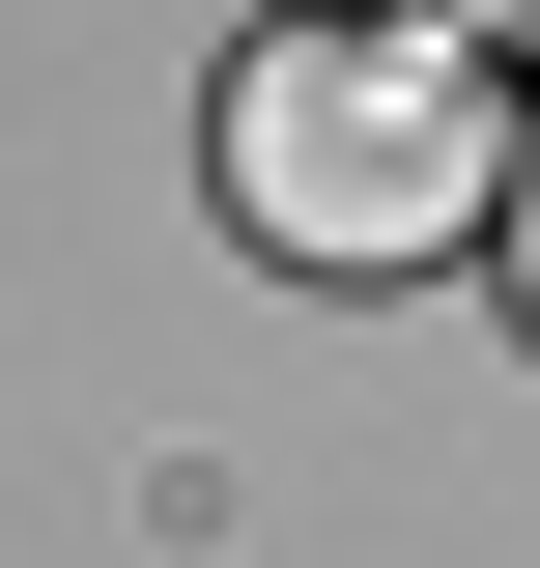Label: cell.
<instances>
[{"label":"cell","instance_id":"6da1fadb","mask_svg":"<svg viewBox=\"0 0 540 568\" xmlns=\"http://www.w3.org/2000/svg\"><path fill=\"white\" fill-rule=\"evenodd\" d=\"M228 227L313 284H399L456 256V227H512V114H483V58L427 29V0H313V29H257L228 58Z\"/></svg>","mask_w":540,"mask_h":568},{"label":"cell","instance_id":"7a4b0ae2","mask_svg":"<svg viewBox=\"0 0 540 568\" xmlns=\"http://www.w3.org/2000/svg\"><path fill=\"white\" fill-rule=\"evenodd\" d=\"M512 313H540V142H512Z\"/></svg>","mask_w":540,"mask_h":568},{"label":"cell","instance_id":"3957f363","mask_svg":"<svg viewBox=\"0 0 540 568\" xmlns=\"http://www.w3.org/2000/svg\"><path fill=\"white\" fill-rule=\"evenodd\" d=\"M427 29H483V0H427Z\"/></svg>","mask_w":540,"mask_h":568}]
</instances>
